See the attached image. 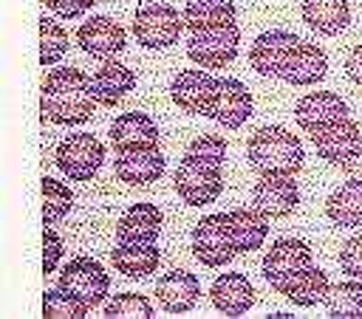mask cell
<instances>
[{"mask_svg":"<svg viewBox=\"0 0 362 319\" xmlns=\"http://www.w3.org/2000/svg\"><path fill=\"white\" fill-rule=\"evenodd\" d=\"M42 119L59 127L85 124L93 116L96 99L90 90V76L79 68H54L42 79L40 96Z\"/></svg>","mask_w":362,"mask_h":319,"instance_id":"1","label":"cell"},{"mask_svg":"<svg viewBox=\"0 0 362 319\" xmlns=\"http://www.w3.org/2000/svg\"><path fill=\"white\" fill-rule=\"evenodd\" d=\"M249 167L257 175H297L303 169V144L283 124L257 127L246 144Z\"/></svg>","mask_w":362,"mask_h":319,"instance_id":"2","label":"cell"},{"mask_svg":"<svg viewBox=\"0 0 362 319\" xmlns=\"http://www.w3.org/2000/svg\"><path fill=\"white\" fill-rule=\"evenodd\" d=\"M192 254L206 268H223V265H229L238 257L229 212L204 215L192 226Z\"/></svg>","mask_w":362,"mask_h":319,"instance_id":"3","label":"cell"},{"mask_svg":"<svg viewBox=\"0 0 362 319\" xmlns=\"http://www.w3.org/2000/svg\"><path fill=\"white\" fill-rule=\"evenodd\" d=\"M173 186H175L178 198L187 206L215 203L221 198V192H223V167L184 152V158H181V164L175 169Z\"/></svg>","mask_w":362,"mask_h":319,"instance_id":"4","label":"cell"},{"mask_svg":"<svg viewBox=\"0 0 362 319\" xmlns=\"http://www.w3.org/2000/svg\"><path fill=\"white\" fill-rule=\"evenodd\" d=\"M184 28H187L184 14H178L167 3H147L133 17V37L139 45H144L150 51H161V48L175 45L181 40Z\"/></svg>","mask_w":362,"mask_h":319,"instance_id":"5","label":"cell"},{"mask_svg":"<svg viewBox=\"0 0 362 319\" xmlns=\"http://www.w3.org/2000/svg\"><path fill=\"white\" fill-rule=\"evenodd\" d=\"M54 164L68 181H90L105 164V144L90 133H71L57 144Z\"/></svg>","mask_w":362,"mask_h":319,"instance_id":"6","label":"cell"},{"mask_svg":"<svg viewBox=\"0 0 362 319\" xmlns=\"http://www.w3.org/2000/svg\"><path fill=\"white\" fill-rule=\"evenodd\" d=\"M57 285L62 291H68L71 296H76L79 302H85L88 308H96L107 291H110V277L105 271V265L93 257H74L62 265Z\"/></svg>","mask_w":362,"mask_h":319,"instance_id":"7","label":"cell"},{"mask_svg":"<svg viewBox=\"0 0 362 319\" xmlns=\"http://www.w3.org/2000/svg\"><path fill=\"white\" fill-rule=\"evenodd\" d=\"M238 45H240V28H238V23H229V25L189 34L187 56L198 68H226L235 62Z\"/></svg>","mask_w":362,"mask_h":319,"instance_id":"8","label":"cell"},{"mask_svg":"<svg viewBox=\"0 0 362 319\" xmlns=\"http://www.w3.org/2000/svg\"><path fill=\"white\" fill-rule=\"evenodd\" d=\"M252 110H255L252 90L240 79H235V76H221L218 85H215L209 119L218 121L226 130H238V127L246 124V119L252 116Z\"/></svg>","mask_w":362,"mask_h":319,"instance_id":"9","label":"cell"},{"mask_svg":"<svg viewBox=\"0 0 362 319\" xmlns=\"http://www.w3.org/2000/svg\"><path fill=\"white\" fill-rule=\"evenodd\" d=\"M314 263V254H311V246L300 237H280L272 243V248H266L263 254V277L272 288H277L280 282H286L288 277H294L297 271H303L305 265Z\"/></svg>","mask_w":362,"mask_h":319,"instance_id":"10","label":"cell"},{"mask_svg":"<svg viewBox=\"0 0 362 319\" xmlns=\"http://www.w3.org/2000/svg\"><path fill=\"white\" fill-rule=\"evenodd\" d=\"M215 85H218V79L212 73H206L204 68H187V71H178L175 73V79L170 85V99L184 113L206 116L209 119Z\"/></svg>","mask_w":362,"mask_h":319,"instance_id":"11","label":"cell"},{"mask_svg":"<svg viewBox=\"0 0 362 319\" xmlns=\"http://www.w3.org/2000/svg\"><path fill=\"white\" fill-rule=\"evenodd\" d=\"M300 203V189L294 175H260L252 189V206L260 209L269 220L288 217Z\"/></svg>","mask_w":362,"mask_h":319,"instance_id":"12","label":"cell"},{"mask_svg":"<svg viewBox=\"0 0 362 319\" xmlns=\"http://www.w3.org/2000/svg\"><path fill=\"white\" fill-rule=\"evenodd\" d=\"M348 113L351 110H348L345 99L334 90H311L294 104V121L308 136L334 124V121H339V119H345Z\"/></svg>","mask_w":362,"mask_h":319,"instance_id":"13","label":"cell"},{"mask_svg":"<svg viewBox=\"0 0 362 319\" xmlns=\"http://www.w3.org/2000/svg\"><path fill=\"white\" fill-rule=\"evenodd\" d=\"M76 42L85 54L96 56V59H110L116 54L124 51V42H127V34L124 28L107 17V14H96L90 20H85L79 28H76Z\"/></svg>","mask_w":362,"mask_h":319,"instance_id":"14","label":"cell"},{"mask_svg":"<svg viewBox=\"0 0 362 319\" xmlns=\"http://www.w3.org/2000/svg\"><path fill=\"white\" fill-rule=\"evenodd\" d=\"M300 42L297 34L291 31H283V28H272V31H263L255 37L252 48H249V65L260 73V76H280L291 48Z\"/></svg>","mask_w":362,"mask_h":319,"instance_id":"15","label":"cell"},{"mask_svg":"<svg viewBox=\"0 0 362 319\" xmlns=\"http://www.w3.org/2000/svg\"><path fill=\"white\" fill-rule=\"evenodd\" d=\"M325 73H328V56H325V51L320 45L308 42V40H300L291 48V54H288V59H286V65L280 71V79L288 82V85H294V88H308V85L322 82Z\"/></svg>","mask_w":362,"mask_h":319,"instance_id":"16","label":"cell"},{"mask_svg":"<svg viewBox=\"0 0 362 319\" xmlns=\"http://www.w3.org/2000/svg\"><path fill=\"white\" fill-rule=\"evenodd\" d=\"M198 296H201V282L187 268H173L156 282L158 308L167 313H189L198 305Z\"/></svg>","mask_w":362,"mask_h":319,"instance_id":"17","label":"cell"},{"mask_svg":"<svg viewBox=\"0 0 362 319\" xmlns=\"http://www.w3.org/2000/svg\"><path fill=\"white\" fill-rule=\"evenodd\" d=\"M161 133L158 124L139 110L122 113L113 119L110 124V144L116 152H127V150H147V147H158Z\"/></svg>","mask_w":362,"mask_h":319,"instance_id":"18","label":"cell"},{"mask_svg":"<svg viewBox=\"0 0 362 319\" xmlns=\"http://www.w3.org/2000/svg\"><path fill=\"white\" fill-rule=\"evenodd\" d=\"M164 167H167V158L161 155L158 147L127 150V152H116L113 158V172L127 186H150L164 175Z\"/></svg>","mask_w":362,"mask_h":319,"instance_id":"19","label":"cell"},{"mask_svg":"<svg viewBox=\"0 0 362 319\" xmlns=\"http://www.w3.org/2000/svg\"><path fill=\"white\" fill-rule=\"evenodd\" d=\"M209 302L223 316H243L255 305V285L240 271H223L209 285Z\"/></svg>","mask_w":362,"mask_h":319,"instance_id":"20","label":"cell"},{"mask_svg":"<svg viewBox=\"0 0 362 319\" xmlns=\"http://www.w3.org/2000/svg\"><path fill=\"white\" fill-rule=\"evenodd\" d=\"M311 141H314V150H317L320 158H325L328 164L339 167L362 144V133H359V124L351 116H345V119L311 133Z\"/></svg>","mask_w":362,"mask_h":319,"instance_id":"21","label":"cell"},{"mask_svg":"<svg viewBox=\"0 0 362 319\" xmlns=\"http://www.w3.org/2000/svg\"><path fill=\"white\" fill-rule=\"evenodd\" d=\"M136 88V73L119 62V59H102V65L93 71L90 76V90H93V99L96 104L102 107H113L119 104L130 90Z\"/></svg>","mask_w":362,"mask_h":319,"instance_id":"22","label":"cell"},{"mask_svg":"<svg viewBox=\"0 0 362 319\" xmlns=\"http://www.w3.org/2000/svg\"><path fill=\"white\" fill-rule=\"evenodd\" d=\"M164 215L156 203H133L116 223V243H156Z\"/></svg>","mask_w":362,"mask_h":319,"instance_id":"23","label":"cell"},{"mask_svg":"<svg viewBox=\"0 0 362 319\" xmlns=\"http://www.w3.org/2000/svg\"><path fill=\"white\" fill-rule=\"evenodd\" d=\"M274 291L283 294L297 308H314V305L325 302V296L331 291V282H328V274L320 265L311 263L303 271H297L294 277H288L286 282H280Z\"/></svg>","mask_w":362,"mask_h":319,"instance_id":"24","label":"cell"},{"mask_svg":"<svg viewBox=\"0 0 362 319\" xmlns=\"http://www.w3.org/2000/svg\"><path fill=\"white\" fill-rule=\"evenodd\" d=\"M300 14H303V23L322 37H337L351 23L348 0H303Z\"/></svg>","mask_w":362,"mask_h":319,"instance_id":"25","label":"cell"},{"mask_svg":"<svg viewBox=\"0 0 362 319\" xmlns=\"http://www.w3.org/2000/svg\"><path fill=\"white\" fill-rule=\"evenodd\" d=\"M110 260H113V268L127 279H144L158 268L161 248L156 243H116V248L110 251Z\"/></svg>","mask_w":362,"mask_h":319,"instance_id":"26","label":"cell"},{"mask_svg":"<svg viewBox=\"0 0 362 319\" xmlns=\"http://www.w3.org/2000/svg\"><path fill=\"white\" fill-rule=\"evenodd\" d=\"M325 215L339 229L362 226V181H345L325 200Z\"/></svg>","mask_w":362,"mask_h":319,"instance_id":"27","label":"cell"},{"mask_svg":"<svg viewBox=\"0 0 362 319\" xmlns=\"http://www.w3.org/2000/svg\"><path fill=\"white\" fill-rule=\"evenodd\" d=\"M235 17H238V8L232 0H187L184 6V25L189 34L229 25L235 23Z\"/></svg>","mask_w":362,"mask_h":319,"instance_id":"28","label":"cell"},{"mask_svg":"<svg viewBox=\"0 0 362 319\" xmlns=\"http://www.w3.org/2000/svg\"><path fill=\"white\" fill-rule=\"evenodd\" d=\"M229 220H232L238 254L255 251V248H260L266 243V237H269V217L260 209H255V206L232 209L229 212Z\"/></svg>","mask_w":362,"mask_h":319,"instance_id":"29","label":"cell"},{"mask_svg":"<svg viewBox=\"0 0 362 319\" xmlns=\"http://www.w3.org/2000/svg\"><path fill=\"white\" fill-rule=\"evenodd\" d=\"M322 305H325V313L334 319H362V282L351 277L345 282L331 285Z\"/></svg>","mask_w":362,"mask_h":319,"instance_id":"30","label":"cell"},{"mask_svg":"<svg viewBox=\"0 0 362 319\" xmlns=\"http://www.w3.org/2000/svg\"><path fill=\"white\" fill-rule=\"evenodd\" d=\"M71 206H74V192L68 189V183L42 175V223L45 226L59 223L71 212Z\"/></svg>","mask_w":362,"mask_h":319,"instance_id":"31","label":"cell"},{"mask_svg":"<svg viewBox=\"0 0 362 319\" xmlns=\"http://www.w3.org/2000/svg\"><path fill=\"white\" fill-rule=\"evenodd\" d=\"M68 51V34L54 17H40V62L42 68L57 65Z\"/></svg>","mask_w":362,"mask_h":319,"instance_id":"32","label":"cell"},{"mask_svg":"<svg viewBox=\"0 0 362 319\" xmlns=\"http://www.w3.org/2000/svg\"><path fill=\"white\" fill-rule=\"evenodd\" d=\"M88 311L90 308L85 302H79L76 296H71L59 285L57 288H48L45 296H42V313L48 319H85Z\"/></svg>","mask_w":362,"mask_h":319,"instance_id":"33","label":"cell"},{"mask_svg":"<svg viewBox=\"0 0 362 319\" xmlns=\"http://www.w3.org/2000/svg\"><path fill=\"white\" fill-rule=\"evenodd\" d=\"M102 313L107 319H153L156 316V311L144 294H116L105 305Z\"/></svg>","mask_w":362,"mask_h":319,"instance_id":"34","label":"cell"},{"mask_svg":"<svg viewBox=\"0 0 362 319\" xmlns=\"http://www.w3.org/2000/svg\"><path fill=\"white\" fill-rule=\"evenodd\" d=\"M187 152H189V155H198V158H204V161H212V164H218V167H223V161H226V141H223L221 136L204 133V136H198V138L189 141Z\"/></svg>","mask_w":362,"mask_h":319,"instance_id":"35","label":"cell"},{"mask_svg":"<svg viewBox=\"0 0 362 319\" xmlns=\"http://www.w3.org/2000/svg\"><path fill=\"white\" fill-rule=\"evenodd\" d=\"M339 268H342V274H348L354 279H362V231L342 243V248H339Z\"/></svg>","mask_w":362,"mask_h":319,"instance_id":"36","label":"cell"},{"mask_svg":"<svg viewBox=\"0 0 362 319\" xmlns=\"http://www.w3.org/2000/svg\"><path fill=\"white\" fill-rule=\"evenodd\" d=\"M62 254H65L62 237L54 231V226H45V229H42V271H45V274L57 271Z\"/></svg>","mask_w":362,"mask_h":319,"instance_id":"37","label":"cell"},{"mask_svg":"<svg viewBox=\"0 0 362 319\" xmlns=\"http://www.w3.org/2000/svg\"><path fill=\"white\" fill-rule=\"evenodd\" d=\"M57 17H65V20H74V17H82L85 11H90V6L96 0H42Z\"/></svg>","mask_w":362,"mask_h":319,"instance_id":"38","label":"cell"},{"mask_svg":"<svg viewBox=\"0 0 362 319\" xmlns=\"http://www.w3.org/2000/svg\"><path fill=\"white\" fill-rule=\"evenodd\" d=\"M345 73H348V79L354 85L362 88V45H354L351 54L345 56Z\"/></svg>","mask_w":362,"mask_h":319,"instance_id":"39","label":"cell"},{"mask_svg":"<svg viewBox=\"0 0 362 319\" xmlns=\"http://www.w3.org/2000/svg\"><path fill=\"white\" fill-rule=\"evenodd\" d=\"M339 169H342V175L345 178H351V181H362V144L339 164Z\"/></svg>","mask_w":362,"mask_h":319,"instance_id":"40","label":"cell"},{"mask_svg":"<svg viewBox=\"0 0 362 319\" xmlns=\"http://www.w3.org/2000/svg\"><path fill=\"white\" fill-rule=\"evenodd\" d=\"M139 3H158V0H139Z\"/></svg>","mask_w":362,"mask_h":319,"instance_id":"41","label":"cell"}]
</instances>
